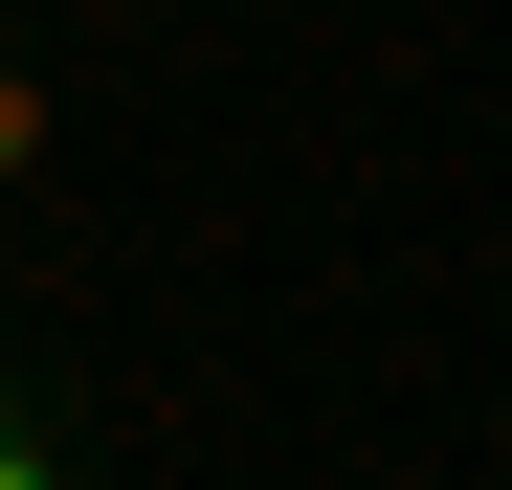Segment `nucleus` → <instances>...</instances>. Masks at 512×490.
Here are the masks:
<instances>
[{"label": "nucleus", "instance_id": "1", "mask_svg": "<svg viewBox=\"0 0 512 490\" xmlns=\"http://www.w3.org/2000/svg\"><path fill=\"white\" fill-rule=\"evenodd\" d=\"M0 490H23V446H0Z\"/></svg>", "mask_w": 512, "mask_h": 490}]
</instances>
